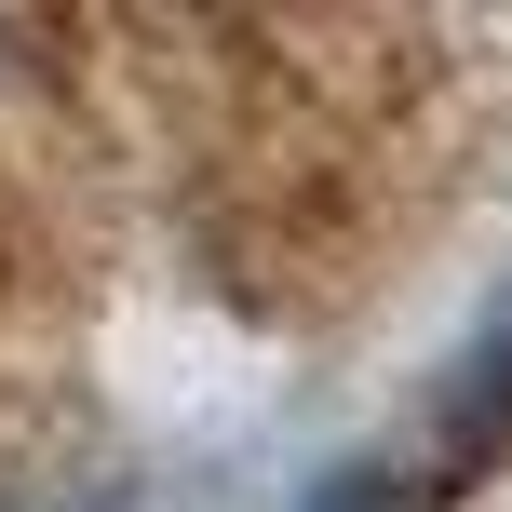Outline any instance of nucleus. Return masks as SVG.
<instances>
[{
  "mask_svg": "<svg viewBox=\"0 0 512 512\" xmlns=\"http://www.w3.org/2000/svg\"><path fill=\"white\" fill-rule=\"evenodd\" d=\"M310 512H391V486H378V472H337V486L310 499Z\"/></svg>",
  "mask_w": 512,
  "mask_h": 512,
  "instance_id": "2",
  "label": "nucleus"
},
{
  "mask_svg": "<svg viewBox=\"0 0 512 512\" xmlns=\"http://www.w3.org/2000/svg\"><path fill=\"white\" fill-rule=\"evenodd\" d=\"M512 445V324L445 378V459H499Z\"/></svg>",
  "mask_w": 512,
  "mask_h": 512,
  "instance_id": "1",
  "label": "nucleus"
}]
</instances>
